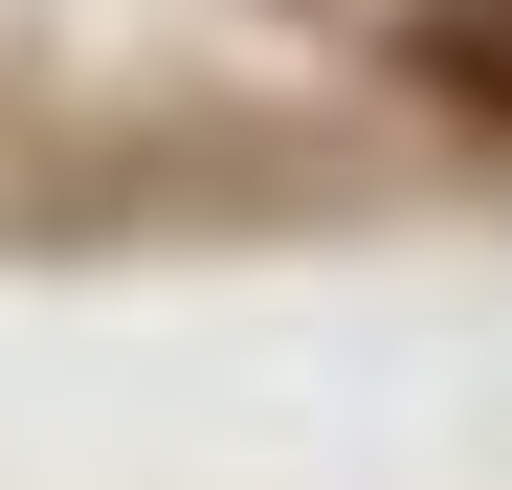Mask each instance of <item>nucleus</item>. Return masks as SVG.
<instances>
[{
	"mask_svg": "<svg viewBox=\"0 0 512 490\" xmlns=\"http://www.w3.org/2000/svg\"><path fill=\"white\" fill-rule=\"evenodd\" d=\"M401 45H423V67H446V90H468V112H512V0H423V23H401Z\"/></svg>",
	"mask_w": 512,
	"mask_h": 490,
	"instance_id": "f257e3e1",
	"label": "nucleus"
}]
</instances>
